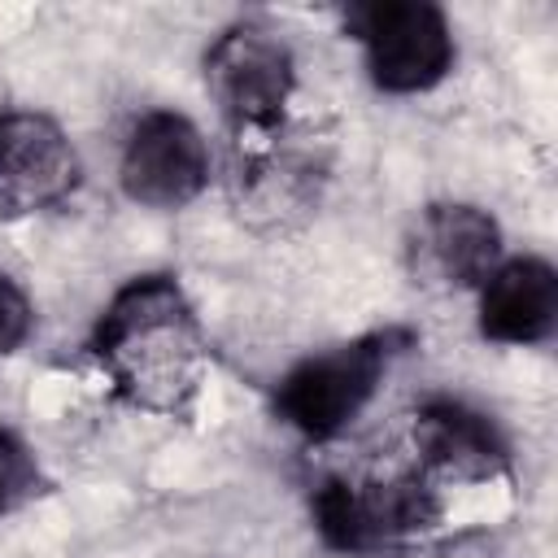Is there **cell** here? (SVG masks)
<instances>
[{"label": "cell", "instance_id": "obj_6", "mask_svg": "<svg viewBox=\"0 0 558 558\" xmlns=\"http://www.w3.org/2000/svg\"><path fill=\"white\" fill-rule=\"evenodd\" d=\"M118 183L126 201L157 214L192 205L209 187V144L201 126L174 109L135 118L118 157Z\"/></svg>", "mask_w": 558, "mask_h": 558}, {"label": "cell", "instance_id": "obj_10", "mask_svg": "<svg viewBox=\"0 0 558 558\" xmlns=\"http://www.w3.org/2000/svg\"><path fill=\"white\" fill-rule=\"evenodd\" d=\"M475 292V323L493 344H545L558 327V270L536 253L501 257Z\"/></svg>", "mask_w": 558, "mask_h": 558}, {"label": "cell", "instance_id": "obj_9", "mask_svg": "<svg viewBox=\"0 0 558 558\" xmlns=\"http://www.w3.org/2000/svg\"><path fill=\"white\" fill-rule=\"evenodd\" d=\"M414 275L440 288H480L501 262V227L471 201H436L410 240Z\"/></svg>", "mask_w": 558, "mask_h": 558}, {"label": "cell", "instance_id": "obj_1", "mask_svg": "<svg viewBox=\"0 0 558 558\" xmlns=\"http://www.w3.org/2000/svg\"><path fill=\"white\" fill-rule=\"evenodd\" d=\"M122 401L161 418H187L205 384V327L174 275H135L100 310L87 340Z\"/></svg>", "mask_w": 558, "mask_h": 558}, {"label": "cell", "instance_id": "obj_2", "mask_svg": "<svg viewBox=\"0 0 558 558\" xmlns=\"http://www.w3.org/2000/svg\"><path fill=\"white\" fill-rule=\"evenodd\" d=\"M414 344L405 327L353 336L344 344L305 353L275 384V414L305 440L340 436L379 392L392 362Z\"/></svg>", "mask_w": 558, "mask_h": 558}, {"label": "cell", "instance_id": "obj_4", "mask_svg": "<svg viewBox=\"0 0 558 558\" xmlns=\"http://www.w3.org/2000/svg\"><path fill=\"white\" fill-rule=\"evenodd\" d=\"M344 31L362 44L366 74L388 96L432 92L458 61L453 26L427 0H375L344 13Z\"/></svg>", "mask_w": 558, "mask_h": 558}, {"label": "cell", "instance_id": "obj_13", "mask_svg": "<svg viewBox=\"0 0 558 558\" xmlns=\"http://www.w3.org/2000/svg\"><path fill=\"white\" fill-rule=\"evenodd\" d=\"M31 331H35V305H31L26 288L17 279L0 275V357L17 353Z\"/></svg>", "mask_w": 558, "mask_h": 558}, {"label": "cell", "instance_id": "obj_3", "mask_svg": "<svg viewBox=\"0 0 558 558\" xmlns=\"http://www.w3.org/2000/svg\"><path fill=\"white\" fill-rule=\"evenodd\" d=\"M318 536L340 554H379L440 523L445 501L423 471L388 480H323L310 497Z\"/></svg>", "mask_w": 558, "mask_h": 558}, {"label": "cell", "instance_id": "obj_12", "mask_svg": "<svg viewBox=\"0 0 558 558\" xmlns=\"http://www.w3.org/2000/svg\"><path fill=\"white\" fill-rule=\"evenodd\" d=\"M44 488H48V480H44L35 449L17 432L0 427V519L22 510L26 501H35Z\"/></svg>", "mask_w": 558, "mask_h": 558}, {"label": "cell", "instance_id": "obj_11", "mask_svg": "<svg viewBox=\"0 0 558 558\" xmlns=\"http://www.w3.org/2000/svg\"><path fill=\"white\" fill-rule=\"evenodd\" d=\"M327 179V161L310 144H270L266 153L248 157L235 179L240 214L253 227H288L318 209Z\"/></svg>", "mask_w": 558, "mask_h": 558}, {"label": "cell", "instance_id": "obj_5", "mask_svg": "<svg viewBox=\"0 0 558 558\" xmlns=\"http://www.w3.org/2000/svg\"><path fill=\"white\" fill-rule=\"evenodd\" d=\"M205 92L235 131L275 135L296 92V57L270 26L235 22L205 48Z\"/></svg>", "mask_w": 558, "mask_h": 558}, {"label": "cell", "instance_id": "obj_8", "mask_svg": "<svg viewBox=\"0 0 558 558\" xmlns=\"http://www.w3.org/2000/svg\"><path fill=\"white\" fill-rule=\"evenodd\" d=\"M410 436L423 471L449 484H493L514 471L510 436L501 423L462 397H427L414 410Z\"/></svg>", "mask_w": 558, "mask_h": 558}, {"label": "cell", "instance_id": "obj_7", "mask_svg": "<svg viewBox=\"0 0 558 558\" xmlns=\"http://www.w3.org/2000/svg\"><path fill=\"white\" fill-rule=\"evenodd\" d=\"M83 183L78 148L65 126L35 109L0 113V214L31 218L65 205Z\"/></svg>", "mask_w": 558, "mask_h": 558}]
</instances>
